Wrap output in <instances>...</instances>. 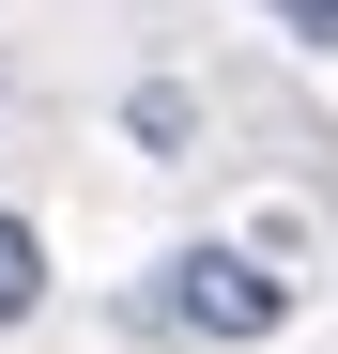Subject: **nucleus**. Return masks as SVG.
Here are the masks:
<instances>
[{"mask_svg": "<svg viewBox=\"0 0 338 354\" xmlns=\"http://www.w3.org/2000/svg\"><path fill=\"white\" fill-rule=\"evenodd\" d=\"M277 324H292V292L246 247H185L154 262V292H123V339H277Z\"/></svg>", "mask_w": 338, "mask_h": 354, "instance_id": "f257e3e1", "label": "nucleus"}, {"mask_svg": "<svg viewBox=\"0 0 338 354\" xmlns=\"http://www.w3.org/2000/svg\"><path fill=\"white\" fill-rule=\"evenodd\" d=\"M46 308V247H31V216H0V324H31Z\"/></svg>", "mask_w": 338, "mask_h": 354, "instance_id": "f03ea898", "label": "nucleus"}, {"mask_svg": "<svg viewBox=\"0 0 338 354\" xmlns=\"http://www.w3.org/2000/svg\"><path fill=\"white\" fill-rule=\"evenodd\" d=\"M185 124H200V108L169 93V77H139V93H123V139H139V154H185Z\"/></svg>", "mask_w": 338, "mask_h": 354, "instance_id": "7ed1b4c3", "label": "nucleus"}, {"mask_svg": "<svg viewBox=\"0 0 338 354\" xmlns=\"http://www.w3.org/2000/svg\"><path fill=\"white\" fill-rule=\"evenodd\" d=\"M277 31H308V46H338V0H277Z\"/></svg>", "mask_w": 338, "mask_h": 354, "instance_id": "20e7f679", "label": "nucleus"}]
</instances>
